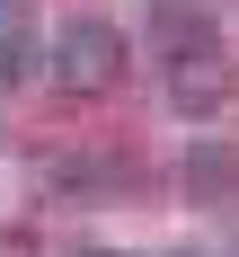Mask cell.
Instances as JSON below:
<instances>
[{"label": "cell", "instance_id": "obj_1", "mask_svg": "<svg viewBox=\"0 0 239 257\" xmlns=\"http://www.w3.org/2000/svg\"><path fill=\"white\" fill-rule=\"evenodd\" d=\"M45 71L71 89V98H106L124 80V27L115 18H62L45 45Z\"/></svg>", "mask_w": 239, "mask_h": 257}, {"label": "cell", "instance_id": "obj_2", "mask_svg": "<svg viewBox=\"0 0 239 257\" xmlns=\"http://www.w3.org/2000/svg\"><path fill=\"white\" fill-rule=\"evenodd\" d=\"M159 89H168V115H221L230 89H239V71H230L221 45H177L168 71H159Z\"/></svg>", "mask_w": 239, "mask_h": 257}, {"label": "cell", "instance_id": "obj_6", "mask_svg": "<svg viewBox=\"0 0 239 257\" xmlns=\"http://www.w3.org/2000/svg\"><path fill=\"white\" fill-rule=\"evenodd\" d=\"M168 257H195V248H168Z\"/></svg>", "mask_w": 239, "mask_h": 257}, {"label": "cell", "instance_id": "obj_5", "mask_svg": "<svg viewBox=\"0 0 239 257\" xmlns=\"http://www.w3.org/2000/svg\"><path fill=\"white\" fill-rule=\"evenodd\" d=\"M71 257H124V248H71Z\"/></svg>", "mask_w": 239, "mask_h": 257}, {"label": "cell", "instance_id": "obj_3", "mask_svg": "<svg viewBox=\"0 0 239 257\" xmlns=\"http://www.w3.org/2000/svg\"><path fill=\"white\" fill-rule=\"evenodd\" d=\"M177 186L195 195V204H230V195H239V142H221V133L195 142V151L177 160Z\"/></svg>", "mask_w": 239, "mask_h": 257}, {"label": "cell", "instance_id": "obj_4", "mask_svg": "<svg viewBox=\"0 0 239 257\" xmlns=\"http://www.w3.org/2000/svg\"><path fill=\"white\" fill-rule=\"evenodd\" d=\"M36 71H45V53H36V27L0 9V80H36Z\"/></svg>", "mask_w": 239, "mask_h": 257}]
</instances>
